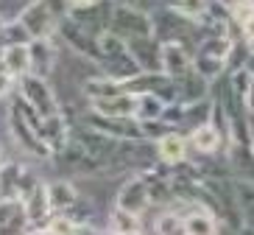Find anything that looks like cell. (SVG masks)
<instances>
[{
    "label": "cell",
    "instance_id": "obj_44",
    "mask_svg": "<svg viewBox=\"0 0 254 235\" xmlns=\"http://www.w3.org/2000/svg\"><path fill=\"white\" fill-rule=\"evenodd\" d=\"M0 165H3V154H0Z\"/></svg>",
    "mask_w": 254,
    "mask_h": 235
},
{
    "label": "cell",
    "instance_id": "obj_15",
    "mask_svg": "<svg viewBox=\"0 0 254 235\" xmlns=\"http://www.w3.org/2000/svg\"><path fill=\"white\" fill-rule=\"evenodd\" d=\"M187 140H190V149H193L195 154H204V157H215V154H221L224 149H229L226 137L221 135V129H218L212 121H207V123H201L198 129H193L187 135Z\"/></svg>",
    "mask_w": 254,
    "mask_h": 235
},
{
    "label": "cell",
    "instance_id": "obj_11",
    "mask_svg": "<svg viewBox=\"0 0 254 235\" xmlns=\"http://www.w3.org/2000/svg\"><path fill=\"white\" fill-rule=\"evenodd\" d=\"M42 182L34 171L20 162H3L0 165V196L8 199H28L31 190Z\"/></svg>",
    "mask_w": 254,
    "mask_h": 235
},
{
    "label": "cell",
    "instance_id": "obj_43",
    "mask_svg": "<svg viewBox=\"0 0 254 235\" xmlns=\"http://www.w3.org/2000/svg\"><path fill=\"white\" fill-rule=\"evenodd\" d=\"M252 157H254V140H252Z\"/></svg>",
    "mask_w": 254,
    "mask_h": 235
},
{
    "label": "cell",
    "instance_id": "obj_36",
    "mask_svg": "<svg viewBox=\"0 0 254 235\" xmlns=\"http://www.w3.org/2000/svg\"><path fill=\"white\" fill-rule=\"evenodd\" d=\"M240 37L246 39L249 45H254V14L249 17V20H246L243 25H240Z\"/></svg>",
    "mask_w": 254,
    "mask_h": 235
},
{
    "label": "cell",
    "instance_id": "obj_38",
    "mask_svg": "<svg viewBox=\"0 0 254 235\" xmlns=\"http://www.w3.org/2000/svg\"><path fill=\"white\" fill-rule=\"evenodd\" d=\"M92 3H98V0H67L70 8H87V6H92Z\"/></svg>",
    "mask_w": 254,
    "mask_h": 235
},
{
    "label": "cell",
    "instance_id": "obj_27",
    "mask_svg": "<svg viewBox=\"0 0 254 235\" xmlns=\"http://www.w3.org/2000/svg\"><path fill=\"white\" fill-rule=\"evenodd\" d=\"M48 199H51L53 213H70L81 202L75 185L67 182V179H53V182H48Z\"/></svg>",
    "mask_w": 254,
    "mask_h": 235
},
{
    "label": "cell",
    "instance_id": "obj_39",
    "mask_svg": "<svg viewBox=\"0 0 254 235\" xmlns=\"http://www.w3.org/2000/svg\"><path fill=\"white\" fill-rule=\"evenodd\" d=\"M246 106H249V112L254 115V78H252V87H249V95H246Z\"/></svg>",
    "mask_w": 254,
    "mask_h": 235
},
{
    "label": "cell",
    "instance_id": "obj_9",
    "mask_svg": "<svg viewBox=\"0 0 254 235\" xmlns=\"http://www.w3.org/2000/svg\"><path fill=\"white\" fill-rule=\"evenodd\" d=\"M17 92H20L42 118H51V115L62 112V104H59V98H56V92H53V87L48 84V78H42V76H34V73L23 76L17 81Z\"/></svg>",
    "mask_w": 254,
    "mask_h": 235
},
{
    "label": "cell",
    "instance_id": "obj_2",
    "mask_svg": "<svg viewBox=\"0 0 254 235\" xmlns=\"http://www.w3.org/2000/svg\"><path fill=\"white\" fill-rule=\"evenodd\" d=\"M151 20H154V37L159 42H179V45L195 51L198 39L204 37L198 20L187 17L185 11H179L173 6L157 8V14H151Z\"/></svg>",
    "mask_w": 254,
    "mask_h": 235
},
{
    "label": "cell",
    "instance_id": "obj_41",
    "mask_svg": "<svg viewBox=\"0 0 254 235\" xmlns=\"http://www.w3.org/2000/svg\"><path fill=\"white\" fill-rule=\"evenodd\" d=\"M3 23H6V20L0 17V53H3Z\"/></svg>",
    "mask_w": 254,
    "mask_h": 235
},
{
    "label": "cell",
    "instance_id": "obj_33",
    "mask_svg": "<svg viewBox=\"0 0 254 235\" xmlns=\"http://www.w3.org/2000/svg\"><path fill=\"white\" fill-rule=\"evenodd\" d=\"M229 14H232V20H235V25L240 28V25L254 14V0H232L229 3Z\"/></svg>",
    "mask_w": 254,
    "mask_h": 235
},
{
    "label": "cell",
    "instance_id": "obj_20",
    "mask_svg": "<svg viewBox=\"0 0 254 235\" xmlns=\"http://www.w3.org/2000/svg\"><path fill=\"white\" fill-rule=\"evenodd\" d=\"M92 112L109 115V118H137V92H118L112 98L90 101Z\"/></svg>",
    "mask_w": 254,
    "mask_h": 235
},
{
    "label": "cell",
    "instance_id": "obj_31",
    "mask_svg": "<svg viewBox=\"0 0 254 235\" xmlns=\"http://www.w3.org/2000/svg\"><path fill=\"white\" fill-rule=\"evenodd\" d=\"M165 101L151 92H137V121H159L165 115Z\"/></svg>",
    "mask_w": 254,
    "mask_h": 235
},
{
    "label": "cell",
    "instance_id": "obj_22",
    "mask_svg": "<svg viewBox=\"0 0 254 235\" xmlns=\"http://www.w3.org/2000/svg\"><path fill=\"white\" fill-rule=\"evenodd\" d=\"M157 152H159V162H165V165H179V162L187 159V154H190V140L182 132H168V135H162L157 140Z\"/></svg>",
    "mask_w": 254,
    "mask_h": 235
},
{
    "label": "cell",
    "instance_id": "obj_28",
    "mask_svg": "<svg viewBox=\"0 0 254 235\" xmlns=\"http://www.w3.org/2000/svg\"><path fill=\"white\" fill-rule=\"evenodd\" d=\"M235 190H238V205L243 216V227L254 230V182L246 176H235Z\"/></svg>",
    "mask_w": 254,
    "mask_h": 235
},
{
    "label": "cell",
    "instance_id": "obj_34",
    "mask_svg": "<svg viewBox=\"0 0 254 235\" xmlns=\"http://www.w3.org/2000/svg\"><path fill=\"white\" fill-rule=\"evenodd\" d=\"M14 92H17V78L11 76V73L3 68V65H0V101H3V98H11Z\"/></svg>",
    "mask_w": 254,
    "mask_h": 235
},
{
    "label": "cell",
    "instance_id": "obj_30",
    "mask_svg": "<svg viewBox=\"0 0 254 235\" xmlns=\"http://www.w3.org/2000/svg\"><path fill=\"white\" fill-rule=\"evenodd\" d=\"M109 230H112L115 235H120V233H131V230H140L142 227V216H134V213H128V210H123V207H118L115 205L112 210H109Z\"/></svg>",
    "mask_w": 254,
    "mask_h": 235
},
{
    "label": "cell",
    "instance_id": "obj_29",
    "mask_svg": "<svg viewBox=\"0 0 254 235\" xmlns=\"http://www.w3.org/2000/svg\"><path fill=\"white\" fill-rule=\"evenodd\" d=\"M157 233L159 235H187L185 216L176 207H162V213H157Z\"/></svg>",
    "mask_w": 254,
    "mask_h": 235
},
{
    "label": "cell",
    "instance_id": "obj_13",
    "mask_svg": "<svg viewBox=\"0 0 254 235\" xmlns=\"http://www.w3.org/2000/svg\"><path fill=\"white\" fill-rule=\"evenodd\" d=\"M84 123H90L92 129L104 132L109 137H118V140H137L142 135V123L137 118H109V115H98L90 109V115L84 118Z\"/></svg>",
    "mask_w": 254,
    "mask_h": 235
},
{
    "label": "cell",
    "instance_id": "obj_35",
    "mask_svg": "<svg viewBox=\"0 0 254 235\" xmlns=\"http://www.w3.org/2000/svg\"><path fill=\"white\" fill-rule=\"evenodd\" d=\"M73 235H115L112 230L106 227V230H98V227H92V224H78V230H75Z\"/></svg>",
    "mask_w": 254,
    "mask_h": 235
},
{
    "label": "cell",
    "instance_id": "obj_42",
    "mask_svg": "<svg viewBox=\"0 0 254 235\" xmlns=\"http://www.w3.org/2000/svg\"><path fill=\"white\" fill-rule=\"evenodd\" d=\"M120 235H145L142 230H131V233H120Z\"/></svg>",
    "mask_w": 254,
    "mask_h": 235
},
{
    "label": "cell",
    "instance_id": "obj_26",
    "mask_svg": "<svg viewBox=\"0 0 254 235\" xmlns=\"http://www.w3.org/2000/svg\"><path fill=\"white\" fill-rule=\"evenodd\" d=\"M28 45H3V53H0V65H3L17 81L31 73V48Z\"/></svg>",
    "mask_w": 254,
    "mask_h": 235
},
{
    "label": "cell",
    "instance_id": "obj_40",
    "mask_svg": "<svg viewBox=\"0 0 254 235\" xmlns=\"http://www.w3.org/2000/svg\"><path fill=\"white\" fill-rule=\"evenodd\" d=\"M246 70L254 76V45H252V53H249V62H246Z\"/></svg>",
    "mask_w": 254,
    "mask_h": 235
},
{
    "label": "cell",
    "instance_id": "obj_7",
    "mask_svg": "<svg viewBox=\"0 0 254 235\" xmlns=\"http://www.w3.org/2000/svg\"><path fill=\"white\" fill-rule=\"evenodd\" d=\"M212 106H215V98L198 101V104H168L165 106L162 121L171 126L173 132H182V135H190L193 129H198L201 123L212 121Z\"/></svg>",
    "mask_w": 254,
    "mask_h": 235
},
{
    "label": "cell",
    "instance_id": "obj_21",
    "mask_svg": "<svg viewBox=\"0 0 254 235\" xmlns=\"http://www.w3.org/2000/svg\"><path fill=\"white\" fill-rule=\"evenodd\" d=\"M162 70L171 78H182L193 70V51L179 42H162Z\"/></svg>",
    "mask_w": 254,
    "mask_h": 235
},
{
    "label": "cell",
    "instance_id": "obj_25",
    "mask_svg": "<svg viewBox=\"0 0 254 235\" xmlns=\"http://www.w3.org/2000/svg\"><path fill=\"white\" fill-rule=\"evenodd\" d=\"M28 48H31V73L48 78L51 76V70L56 68V45H53V37L31 39Z\"/></svg>",
    "mask_w": 254,
    "mask_h": 235
},
{
    "label": "cell",
    "instance_id": "obj_10",
    "mask_svg": "<svg viewBox=\"0 0 254 235\" xmlns=\"http://www.w3.org/2000/svg\"><path fill=\"white\" fill-rule=\"evenodd\" d=\"M53 159H56L62 168L75 171V174H104L106 171L104 162H101V159H98L95 154H92L90 149L73 135H70V140H67L64 149H59V152L53 154Z\"/></svg>",
    "mask_w": 254,
    "mask_h": 235
},
{
    "label": "cell",
    "instance_id": "obj_3",
    "mask_svg": "<svg viewBox=\"0 0 254 235\" xmlns=\"http://www.w3.org/2000/svg\"><path fill=\"white\" fill-rule=\"evenodd\" d=\"M8 135L14 137V143L20 146L25 154H31V157H37V159H53L51 146L39 137L34 121H31L28 112H25V101H23L20 92H14V95L8 98Z\"/></svg>",
    "mask_w": 254,
    "mask_h": 235
},
{
    "label": "cell",
    "instance_id": "obj_1",
    "mask_svg": "<svg viewBox=\"0 0 254 235\" xmlns=\"http://www.w3.org/2000/svg\"><path fill=\"white\" fill-rule=\"evenodd\" d=\"M232 48H235V37L232 34H209V37H201L193 51V68L207 81L215 84L221 76L229 73Z\"/></svg>",
    "mask_w": 254,
    "mask_h": 235
},
{
    "label": "cell",
    "instance_id": "obj_14",
    "mask_svg": "<svg viewBox=\"0 0 254 235\" xmlns=\"http://www.w3.org/2000/svg\"><path fill=\"white\" fill-rule=\"evenodd\" d=\"M112 11H115L112 0H98V3H92L87 8H70V17L75 23H81L84 28H90L104 37L109 31V25H112Z\"/></svg>",
    "mask_w": 254,
    "mask_h": 235
},
{
    "label": "cell",
    "instance_id": "obj_8",
    "mask_svg": "<svg viewBox=\"0 0 254 235\" xmlns=\"http://www.w3.org/2000/svg\"><path fill=\"white\" fill-rule=\"evenodd\" d=\"M56 34H59L62 42H64L73 53H78V56H84V59L95 62V65L101 62V34L84 28V25L75 23L70 14L59 23V31H56Z\"/></svg>",
    "mask_w": 254,
    "mask_h": 235
},
{
    "label": "cell",
    "instance_id": "obj_24",
    "mask_svg": "<svg viewBox=\"0 0 254 235\" xmlns=\"http://www.w3.org/2000/svg\"><path fill=\"white\" fill-rule=\"evenodd\" d=\"M23 205H25V216H28V227L48 224V219L53 216L51 199H48V182H39L31 190V196L23 199Z\"/></svg>",
    "mask_w": 254,
    "mask_h": 235
},
{
    "label": "cell",
    "instance_id": "obj_4",
    "mask_svg": "<svg viewBox=\"0 0 254 235\" xmlns=\"http://www.w3.org/2000/svg\"><path fill=\"white\" fill-rule=\"evenodd\" d=\"M67 14H70L67 0H31L17 17L31 31L34 39H48L59 31V23Z\"/></svg>",
    "mask_w": 254,
    "mask_h": 235
},
{
    "label": "cell",
    "instance_id": "obj_19",
    "mask_svg": "<svg viewBox=\"0 0 254 235\" xmlns=\"http://www.w3.org/2000/svg\"><path fill=\"white\" fill-rule=\"evenodd\" d=\"M131 53H134L140 70H148V73H157L162 70V42H159L154 34L151 37H140V39H131L128 42Z\"/></svg>",
    "mask_w": 254,
    "mask_h": 235
},
{
    "label": "cell",
    "instance_id": "obj_5",
    "mask_svg": "<svg viewBox=\"0 0 254 235\" xmlns=\"http://www.w3.org/2000/svg\"><path fill=\"white\" fill-rule=\"evenodd\" d=\"M98 68H101L104 76L120 78V81H128V78H134L140 73V65H137L128 42L109 34V31L101 37V62H98Z\"/></svg>",
    "mask_w": 254,
    "mask_h": 235
},
{
    "label": "cell",
    "instance_id": "obj_37",
    "mask_svg": "<svg viewBox=\"0 0 254 235\" xmlns=\"http://www.w3.org/2000/svg\"><path fill=\"white\" fill-rule=\"evenodd\" d=\"M25 235H53V230L48 227V224H37V227H28V230H25Z\"/></svg>",
    "mask_w": 254,
    "mask_h": 235
},
{
    "label": "cell",
    "instance_id": "obj_32",
    "mask_svg": "<svg viewBox=\"0 0 254 235\" xmlns=\"http://www.w3.org/2000/svg\"><path fill=\"white\" fill-rule=\"evenodd\" d=\"M31 31L20 23V17H11L3 23V45H28L31 42Z\"/></svg>",
    "mask_w": 254,
    "mask_h": 235
},
{
    "label": "cell",
    "instance_id": "obj_12",
    "mask_svg": "<svg viewBox=\"0 0 254 235\" xmlns=\"http://www.w3.org/2000/svg\"><path fill=\"white\" fill-rule=\"evenodd\" d=\"M115 205L128 210V213H134V216H145L154 207V202H151V188L145 182V176L142 174L128 176L126 182L120 185V190L115 193Z\"/></svg>",
    "mask_w": 254,
    "mask_h": 235
},
{
    "label": "cell",
    "instance_id": "obj_23",
    "mask_svg": "<svg viewBox=\"0 0 254 235\" xmlns=\"http://www.w3.org/2000/svg\"><path fill=\"white\" fill-rule=\"evenodd\" d=\"M185 227H187V235H218V227H221V219L209 207H201V205H193L187 207L185 213Z\"/></svg>",
    "mask_w": 254,
    "mask_h": 235
},
{
    "label": "cell",
    "instance_id": "obj_16",
    "mask_svg": "<svg viewBox=\"0 0 254 235\" xmlns=\"http://www.w3.org/2000/svg\"><path fill=\"white\" fill-rule=\"evenodd\" d=\"M37 132H39V137L51 146V152L56 154L59 149L67 146L70 135H73V123H67L64 112H59V115H51V118H39V121H37Z\"/></svg>",
    "mask_w": 254,
    "mask_h": 235
},
{
    "label": "cell",
    "instance_id": "obj_17",
    "mask_svg": "<svg viewBox=\"0 0 254 235\" xmlns=\"http://www.w3.org/2000/svg\"><path fill=\"white\" fill-rule=\"evenodd\" d=\"M176 90H179L176 95L179 104H198V101L212 98V81H207L195 68L187 70L182 78H176Z\"/></svg>",
    "mask_w": 254,
    "mask_h": 235
},
{
    "label": "cell",
    "instance_id": "obj_6",
    "mask_svg": "<svg viewBox=\"0 0 254 235\" xmlns=\"http://www.w3.org/2000/svg\"><path fill=\"white\" fill-rule=\"evenodd\" d=\"M109 34L126 39H140V37H151L154 34V20L145 8H140L137 3H115L112 11V25H109Z\"/></svg>",
    "mask_w": 254,
    "mask_h": 235
},
{
    "label": "cell",
    "instance_id": "obj_45",
    "mask_svg": "<svg viewBox=\"0 0 254 235\" xmlns=\"http://www.w3.org/2000/svg\"><path fill=\"white\" fill-rule=\"evenodd\" d=\"M128 3H140V0H128Z\"/></svg>",
    "mask_w": 254,
    "mask_h": 235
},
{
    "label": "cell",
    "instance_id": "obj_18",
    "mask_svg": "<svg viewBox=\"0 0 254 235\" xmlns=\"http://www.w3.org/2000/svg\"><path fill=\"white\" fill-rule=\"evenodd\" d=\"M28 216H25L23 199L0 196V235H25Z\"/></svg>",
    "mask_w": 254,
    "mask_h": 235
}]
</instances>
